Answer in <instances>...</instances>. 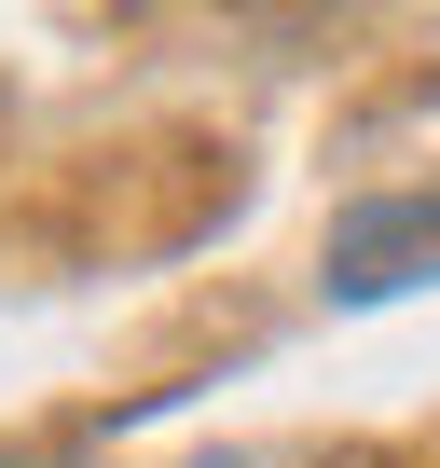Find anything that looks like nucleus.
Instances as JSON below:
<instances>
[{
    "mask_svg": "<svg viewBox=\"0 0 440 468\" xmlns=\"http://www.w3.org/2000/svg\"><path fill=\"white\" fill-rule=\"evenodd\" d=\"M206 468H303V454H206Z\"/></svg>",
    "mask_w": 440,
    "mask_h": 468,
    "instance_id": "obj_2",
    "label": "nucleus"
},
{
    "mask_svg": "<svg viewBox=\"0 0 440 468\" xmlns=\"http://www.w3.org/2000/svg\"><path fill=\"white\" fill-rule=\"evenodd\" d=\"M440 276V193H372L330 220V303H385Z\"/></svg>",
    "mask_w": 440,
    "mask_h": 468,
    "instance_id": "obj_1",
    "label": "nucleus"
}]
</instances>
